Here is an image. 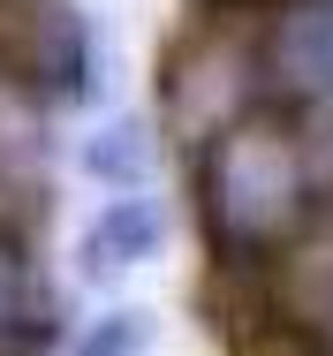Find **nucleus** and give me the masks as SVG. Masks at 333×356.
I'll return each instance as SVG.
<instances>
[{"mask_svg":"<svg viewBox=\"0 0 333 356\" xmlns=\"http://www.w3.org/2000/svg\"><path fill=\"white\" fill-rule=\"evenodd\" d=\"M250 54L266 106L295 122L333 114V0H250Z\"/></svg>","mask_w":333,"mask_h":356,"instance_id":"f03ea898","label":"nucleus"},{"mask_svg":"<svg viewBox=\"0 0 333 356\" xmlns=\"http://www.w3.org/2000/svg\"><path fill=\"white\" fill-rule=\"evenodd\" d=\"M144 167H152V137H144V122H136V114L106 122L99 137L83 144V175H91V182H106L114 197H136Z\"/></svg>","mask_w":333,"mask_h":356,"instance_id":"20e7f679","label":"nucleus"},{"mask_svg":"<svg viewBox=\"0 0 333 356\" xmlns=\"http://www.w3.org/2000/svg\"><path fill=\"white\" fill-rule=\"evenodd\" d=\"M144 349H152V311L122 303V311L91 318V326H83V341H76L68 356H144Z\"/></svg>","mask_w":333,"mask_h":356,"instance_id":"39448f33","label":"nucleus"},{"mask_svg":"<svg viewBox=\"0 0 333 356\" xmlns=\"http://www.w3.org/2000/svg\"><path fill=\"white\" fill-rule=\"evenodd\" d=\"M0 8H46V0H0Z\"/></svg>","mask_w":333,"mask_h":356,"instance_id":"423d86ee","label":"nucleus"},{"mask_svg":"<svg viewBox=\"0 0 333 356\" xmlns=\"http://www.w3.org/2000/svg\"><path fill=\"white\" fill-rule=\"evenodd\" d=\"M159 243H167V220L152 197H106L91 227L76 235V266H83V281H122L144 258H159Z\"/></svg>","mask_w":333,"mask_h":356,"instance_id":"7ed1b4c3","label":"nucleus"},{"mask_svg":"<svg viewBox=\"0 0 333 356\" xmlns=\"http://www.w3.org/2000/svg\"><path fill=\"white\" fill-rule=\"evenodd\" d=\"M326 213L333 190L318 167V144H311V122L258 106L227 122L212 144H197V227L227 273L280 266Z\"/></svg>","mask_w":333,"mask_h":356,"instance_id":"f257e3e1","label":"nucleus"}]
</instances>
